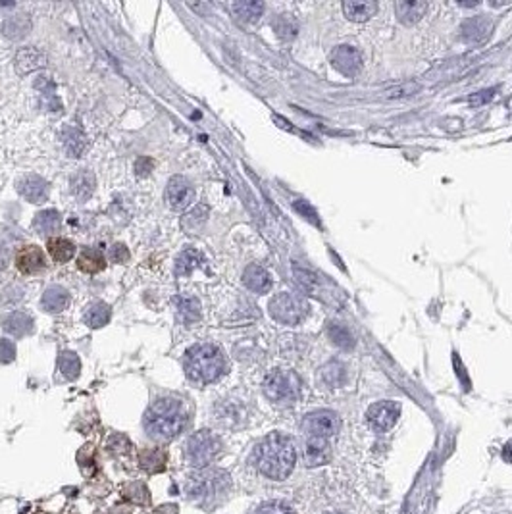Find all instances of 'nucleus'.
Here are the masks:
<instances>
[{"label":"nucleus","instance_id":"nucleus-1","mask_svg":"<svg viewBox=\"0 0 512 514\" xmlns=\"http://www.w3.org/2000/svg\"><path fill=\"white\" fill-rule=\"evenodd\" d=\"M256 470L270 480H285L297 463V447L283 433H270L260 441L253 453Z\"/></svg>","mask_w":512,"mask_h":514},{"label":"nucleus","instance_id":"nucleus-2","mask_svg":"<svg viewBox=\"0 0 512 514\" xmlns=\"http://www.w3.org/2000/svg\"><path fill=\"white\" fill-rule=\"evenodd\" d=\"M191 412L185 401L174 397H162L154 401L145 415V431L157 441H172L189 424Z\"/></svg>","mask_w":512,"mask_h":514},{"label":"nucleus","instance_id":"nucleus-3","mask_svg":"<svg viewBox=\"0 0 512 514\" xmlns=\"http://www.w3.org/2000/svg\"><path fill=\"white\" fill-rule=\"evenodd\" d=\"M183 368L191 382L207 385V383L220 380L227 364H225L222 348L216 347L212 343H200V345H193L185 353Z\"/></svg>","mask_w":512,"mask_h":514},{"label":"nucleus","instance_id":"nucleus-4","mask_svg":"<svg viewBox=\"0 0 512 514\" xmlns=\"http://www.w3.org/2000/svg\"><path fill=\"white\" fill-rule=\"evenodd\" d=\"M232 488L230 474L222 468H200L191 476L185 485V493L189 501L198 506H214L222 503Z\"/></svg>","mask_w":512,"mask_h":514},{"label":"nucleus","instance_id":"nucleus-5","mask_svg":"<svg viewBox=\"0 0 512 514\" xmlns=\"http://www.w3.org/2000/svg\"><path fill=\"white\" fill-rule=\"evenodd\" d=\"M222 451V441L214 431L200 430L193 433L185 443V460L193 468H208Z\"/></svg>","mask_w":512,"mask_h":514},{"label":"nucleus","instance_id":"nucleus-6","mask_svg":"<svg viewBox=\"0 0 512 514\" xmlns=\"http://www.w3.org/2000/svg\"><path fill=\"white\" fill-rule=\"evenodd\" d=\"M264 395L273 405H293L301 395V380L291 370H272L264 380Z\"/></svg>","mask_w":512,"mask_h":514},{"label":"nucleus","instance_id":"nucleus-7","mask_svg":"<svg viewBox=\"0 0 512 514\" xmlns=\"http://www.w3.org/2000/svg\"><path fill=\"white\" fill-rule=\"evenodd\" d=\"M270 316L275 322L287 323V326H295L301 323L308 314V305L305 300L293 295V293H280L270 300Z\"/></svg>","mask_w":512,"mask_h":514},{"label":"nucleus","instance_id":"nucleus-8","mask_svg":"<svg viewBox=\"0 0 512 514\" xmlns=\"http://www.w3.org/2000/svg\"><path fill=\"white\" fill-rule=\"evenodd\" d=\"M339 416L331 410H316L305 416L303 430L306 437H316V440H330L339 430Z\"/></svg>","mask_w":512,"mask_h":514},{"label":"nucleus","instance_id":"nucleus-9","mask_svg":"<svg viewBox=\"0 0 512 514\" xmlns=\"http://www.w3.org/2000/svg\"><path fill=\"white\" fill-rule=\"evenodd\" d=\"M399 416H401V407H399V403H393V401H380L368 408V412H366L368 424L376 431L391 430L399 420Z\"/></svg>","mask_w":512,"mask_h":514},{"label":"nucleus","instance_id":"nucleus-10","mask_svg":"<svg viewBox=\"0 0 512 514\" xmlns=\"http://www.w3.org/2000/svg\"><path fill=\"white\" fill-rule=\"evenodd\" d=\"M195 197V189L187 177L183 175H174L168 187H166V202L174 210H183L191 204V200Z\"/></svg>","mask_w":512,"mask_h":514},{"label":"nucleus","instance_id":"nucleus-11","mask_svg":"<svg viewBox=\"0 0 512 514\" xmlns=\"http://www.w3.org/2000/svg\"><path fill=\"white\" fill-rule=\"evenodd\" d=\"M16 268L25 275H33L42 272L47 268V258L41 247L37 245H24L14 257Z\"/></svg>","mask_w":512,"mask_h":514},{"label":"nucleus","instance_id":"nucleus-12","mask_svg":"<svg viewBox=\"0 0 512 514\" xmlns=\"http://www.w3.org/2000/svg\"><path fill=\"white\" fill-rule=\"evenodd\" d=\"M331 64L341 74L355 75L360 70V66H362V56H360V52L355 47H351V45H339V47L331 50Z\"/></svg>","mask_w":512,"mask_h":514},{"label":"nucleus","instance_id":"nucleus-13","mask_svg":"<svg viewBox=\"0 0 512 514\" xmlns=\"http://www.w3.org/2000/svg\"><path fill=\"white\" fill-rule=\"evenodd\" d=\"M493 31V24L491 19L486 16L468 17L461 27V37L466 42H483L488 41L489 35Z\"/></svg>","mask_w":512,"mask_h":514},{"label":"nucleus","instance_id":"nucleus-14","mask_svg":"<svg viewBox=\"0 0 512 514\" xmlns=\"http://www.w3.org/2000/svg\"><path fill=\"white\" fill-rule=\"evenodd\" d=\"M17 191L29 202H42L49 197V183L39 175H25L17 182Z\"/></svg>","mask_w":512,"mask_h":514},{"label":"nucleus","instance_id":"nucleus-15","mask_svg":"<svg viewBox=\"0 0 512 514\" xmlns=\"http://www.w3.org/2000/svg\"><path fill=\"white\" fill-rule=\"evenodd\" d=\"M47 64V56L42 54L41 50L35 49V47H25L19 49L16 54V70L17 74H31L35 70H41Z\"/></svg>","mask_w":512,"mask_h":514},{"label":"nucleus","instance_id":"nucleus-16","mask_svg":"<svg viewBox=\"0 0 512 514\" xmlns=\"http://www.w3.org/2000/svg\"><path fill=\"white\" fill-rule=\"evenodd\" d=\"M2 328L12 337H25V335L33 332V318L16 310V312H10L8 316H4Z\"/></svg>","mask_w":512,"mask_h":514},{"label":"nucleus","instance_id":"nucleus-17","mask_svg":"<svg viewBox=\"0 0 512 514\" xmlns=\"http://www.w3.org/2000/svg\"><path fill=\"white\" fill-rule=\"evenodd\" d=\"M67 305H70V293L64 287H60V285H50L42 293L41 307L42 310H47L50 314H56V312L66 310Z\"/></svg>","mask_w":512,"mask_h":514},{"label":"nucleus","instance_id":"nucleus-18","mask_svg":"<svg viewBox=\"0 0 512 514\" xmlns=\"http://www.w3.org/2000/svg\"><path fill=\"white\" fill-rule=\"evenodd\" d=\"M305 458L306 465L310 466V468L326 465V463L330 460V443H328V440L306 437Z\"/></svg>","mask_w":512,"mask_h":514},{"label":"nucleus","instance_id":"nucleus-19","mask_svg":"<svg viewBox=\"0 0 512 514\" xmlns=\"http://www.w3.org/2000/svg\"><path fill=\"white\" fill-rule=\"evenodd\" d=\"M95 185H97V179H95L93 172H89V170H79L72 177V182H70V191H72V195L79 202H85L95 193Z\"/></svg>","mask_w":512,"mask_h":514},{"label":"nucleus","instance_id":"nucleus-20","mask_svg":"<svg viewBox=\"0 0 512 514\" xmlns=\"http://www.w3.org/2000/svg\"><path fill=\"white\" fill-rule=\"evenodd\" d=\"M428 4L422 0H399L395 4V12L399 22L403 24H416L426 16Z\"/></svg>","mask_w":512,"mask_h":514},{"label":"nucleus","instance_id":"nucleus-21","mask_svg":"<svg viewBox=\"0 0 512 514\" xmlns=\"http://www.w3.org/2000/svg\"><path fill=\"white\" fill-rule=\"evenodd\" d=\"M243 283L247 285L248 289L255 291V293H266L272 287V278L266 272L262 266L250 264L247 266L245 274H243Z\"/></svg>","mask_w":512,"mask_h":514},{"label":"nucleus","instance_id":"nucleus-22","mask_svg":"<svg viewBox=\"0 0 512 514\" xmlns=\"http://www.w3.org/2000/svg\"><path fill=\"white\" fill-rule=\"evenodd\" d=\"M77 268L85 274H99L106 268V257L95 247H87L77 257Z\"/></svg>","mask_w":512,"mask_h":514},{"label":"nucleus","instance_id":"nucleus-23","mask_svg":"<svg viewBox=\"0 0 512 514\" xmlns=\"http://www.w3.org/2000/svg\"><path fill=\"white\" fill-rule=\"evenodd\" d=\"M175 316L183 326H193L200 320V303L195 297H179L175 299Z\"/></svg>","mask_w":512,"mask_h":514},{"label":"nucleus","instance_id":"nucleus-24","mask_svg":"<svg viewBox=\"0 0 512 514\" xmlns=\"http://www.w3.org/2000/svg\"><path fill=\"white\" fill-rule=\"evenodd\" d=\"M376 2H370V0H347L343 2V12L345 16L351 19V22H368L370 17L376 14Z\"/></svg>","mask_w":512,"mask_h":514},{"label":"nucleus","instance_id":"nucleus-25","mask_svg":"<svg viewBox=\"0 0 512 514\" xmlns=\"http://www.w3.org/2000/svg\"><path fill=\"white\" fill-rule=\"evenodd\" d=\"M110 316H112V308L108 307L106 303H102V300H95L85 310L83 322L87 323L89 328H93V330H99V328L110 322Z\"/></svg>","mask_w":512,"mask_h":514},{"label":"nucleus","instance_id":"nucleus-26","mask_svg":"<svg viewBox=\"0 0 512 514\" xmlns=\"http://www.w3.org/2000/svg\"><path fill=\"white\" fill-rule=\"evenodd\" d=\"M31 29V19L25 16V14H14L4 19L2 24V33L6 35L12 41H19L24 39L25 35L29 33Z\"/></svg>","mask_w":512,"mask_h":514},{"label":"nucleus","instance_id":"nucleus-27","mask_svg":"<svg viewBox=\"0 0 512 514\" xmlns=\"http://www.w3.org/2000/svg\"><path fill=\"white\" fill-rule=\"evenodd\" d=\"M60 139H62V147L67 152V156H81L85 149H87L85 135L79 129H75V127H66L60 135Z\"/></svg>","mask_w":512,"mask_h":514},{"label":"nucleus","instance_id":"nucleus-28","mask_svg":"<svg viewBox=\"0 0 512 514\" xmlns=\"http://www.w3.org/2000/svg\"><path fill=\"white\" fill-rule=\"evenodd\" d=\"M47 247H49L52 260L58 262V264H66L75 255V245L70 239H64V237H52V239H49Z\"/></svg>","mask_w":512,"mask_h":514},{"label":"nucleus","instance_id":"nucleus-29","mask_svg":"<svg viewBox=\"0 0 512 514\" xmlns=\"http://www.w3.org/2000/svg\"><path fill=\"white\" fill-rule=\"evenodd\" d=\"M60 227V214L56 210H41L39 214L35 216L33 220V230L39 235H50Z\"/></svg>","mask_w":512,"mask_h":514},{"label":"nucleus","instance_id":"nucleus-30","mask_svg":"<svg viewBox=\"0 0 512 514\" xmlns=\"http://www.w3.org/2000/svg\"><path fill=\"white\" fill-rule=\"evenodd\" d=\"M200 262H202V255L198 250L185 249L175 260V274L183 275V278L191 275L200 266Z\"/></svg>","mask_w":512,"mask_h":514},{"label":"nucleus","instance_id":"nucleus-31","mask_svg":"<svg viewBox=\"0 0 512 514\" xmlns=\"http://www.w3.org/2000/svg\"><path fill=\"white\" fill-rule=\"evenodd\" d=\"M207 220H208V207L198 204V207H195L191 212H187V214L183 216L182 225L187 233H197L198 230H202V225L207 224Z\"/></svg>","mask_w":512,"mask_h":514},{"label":"nucleus","instance_id":"nucleus-32","mask_svg":"<svg viewBox=\"0 0 512 514\" xmlns=\"http://www.w3.org/2000/svg\"><path fill=\"white\" fill-rule=\"evenodd\" d=\"M232 10L241 22H256L264 12L262 2H235L232 4Z\"/></svg>","mask_w":512,"mask_h":514},{"label":"nucleus","instance_id":"nucleus-33","mask_svg":"<svg viewBox=\"0 0 512 514\" xmlns=\"http://www.w3.org/2000/svg\"><path fill=\"white\" fill-rule=\"evenodd\" d=\"M58 370L66 380H75L79 376V372H81V360H79V357L75 353L66 351V353H62L58 357Z\"/></svg>","mask_w":512,"mask_h":514},{"label":"nucleus","instance_id":"nucleus-34","mask_svg":"<svg viewBox=\"0 0 512 514\" xmlns=\"http://www.w3.org/2000/svg\"><path fill=\"white\" fill-rule=\"evenodd\" d=\"M273 31L278 33V37L285 39V41H289V39H293V37L297 35L298 25L289 14H281V16H278L273 19Z\"/></svg>","mask_w":512,"mask_h":514},{"label":"nucleus","instance_id":"nucleus-35","mask_svg":"<svg viewBox=\"0 0 512 514\" xmlns=\"http://www.w3.org/2000/svg\"><path fill=\"white\" fill-rule=\"evenodd\" d=\"M328 333H330L331 341L339 345V347L343 348H351L355 345V339H353V335L349 332L347 328H343V326H337V323H331L330 328H328Z\"/></svg>","mask_w":512,"mask_h":514},{"label":"nucleus","instance_id":"nucleus-36","mask_svg":"<svg viewBox=\"0 0 512 514\" xmlns=\"http://www.w3.org/2000/svg\"><path fill=\"white\" fill-rule=\"evenodd\" d=\"M322 378L328 385L337 387L343 382V378H345V368L339 364V362H330V364L322 368Z\"/></svg>","mask_w":512,"mask_h":514},{"label":"nucleus","instance_id":"nucleus-37","mask_svg":"<svg viewBox=\"0 0 512 514\" xmlns=\"http://www.w3.org/2000/svg\"><path fill=\"white\" fill-rule=\"evenodd\" d=\"M25 297V289L17 283H12L6 289L2 291V305L4 307H17Z\"/></svg>","mask_w":512,"mask_h":514},{"label":"nucleus","instance_id":"nucleus-38","mask_svg":"<svg viewBox=\"0 0 512 514\" xmlns=\"http://www.w3.org/2000/svg\"><path fill=\"white\" fill-rule=\"evenodd\" d=\"M255 514H295L293 508L281 501H268V503H262L255 511Z\"/></svg>","mask_w":512,"mask_h":514},{"label":"nucleus","instance_id":"nucleus-39","mask_svg":"<svg viewBox=\"0 0 512 514\" xmlns=\"http://www.w3.org/2000/svg\"><path fill=\"white\" fill-rule=\"evenodd\" d=\"M108 257H110L112 262H116V264H124V262L129 260L131 255H129V250H127V247H125L124 243H116V245H112V247H110Z\"/></svg>","mask_w":512,"mask_h":514},{"label":"nucleus","instance_id":"nucleus-40","mask_svg":"<svg viewBox=\"0 0 512 514\" xmlns=\"http://www.w3.org/2000/svg\"><path fill=\"white\" fill-rule=\"evenodd\" d=\"M16 358V345L10 339H0V364H10Z\"/></svg>","mask_w":512,"mask_h":514},{"label":"nucleus","instance_id":"nucleus-41","mask_svg":"<svg viewBox=\"0 0 512 514\" xmlns=\"http://www.w3.org/2000/svg\"><path fill=\"white\" fill-rule=\"evenodd\" d=\"M152 170H154V162H152V158H147V156L137 158V162H135V174L139 175V177H147V175L152 174Z\"/></svg>","mask_w":512,"mask_h":514},{"label":"nucleus","instance_id":"nucleus-42","mask_svg":"<svg viewBox=\"0 0 512 514\" xmlns=\"http://www.w3.org/2000/svg\"><path fill=\"white\" fill-rule=\"evenodd\" d=\"M495 97V89H486V91H478L472 95L468 102H470L472 106H479V104H486L489 100Z\"/></svg>","mask_w":512,"mask_h":514},{"label":"nucleus","instance_id":"nucleus-43","mask_svg":"<svg viewBox=\"0 0 512 514\" xmlns=\"http://www.w3.org/2000/svg\"><path fill=\"white\" fill-rule=\"evenodd\" d=\"M416 91H418V85H416V83H406V85H401V87H395V89H389L387 97H391V99H397V97H406V95H414Z\"/></svg>","mask_w":512,"mask_h":514},{"label":"nucleus","instance_id":"nucleus-44","mask_svg":"<svg viewBox=\"0 0 512 514\" xmlns=\"http://www.w3.org/2000/svg\"><path fill=\"white\" fill-rule=\"evenodd\" d=\"M295 210L297 212H301V214L305 216L306 220H310V222H314V224H318V218H316V212H314V208L310 207L306 200H297L295 202Z\"/></svg>","mask_w":512,"mask_h":514},{"label":"nucleus","instance_id":"nucleus-45","mask_svg":"<svg viewBox=\"0 0 512 514\" xmlns=\"http://www.w3.org/2000/svg\"><path fill=\"white\" fill-rule=\"evenodd\" d=\"M10 264V252L8 249H4V247H0V270H4L6 266Z\"/></svg>","mask_w":512,"mask_h":514},{"label":"nucleus","instance_id":"nucleus-46","mask_svg":"<svg viewBox=\"0 0 512 514\" xmlns=\"http://www.w3.org/2000/svg\"><path fill=\"white\" fill-rule=\"evenodd\" d=\"M503 456H504V460H509V463H512V445H511V443H509V445L504 447Z\"/></svg>","mask_w":512,"mask_h":514}]
</instances>
